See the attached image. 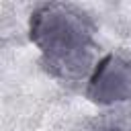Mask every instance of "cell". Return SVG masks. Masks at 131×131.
Masks as SVG:
<instances>
[{"label":"cell","instance_id":"6da1fadb","mask_svg":"<svg viewBox=\"0 0 131 131\" xmlns=\"http://www.w3.org/2000/svg\"><path fill=\"white\" fill-rule=\"evenodd\" d=\"M94 23L78 6L66 2L39 4L29 18V37L41 51L47 72L61 80H82L94 72Z\"/></svg>","mask_w":131,"mask_h":131},{"label":"cell","instance_id":"3957f363","mask_svg":"<svg viewBox=\"0 0 131 131\" xmlns=\"http://www.w3.org/2000/svg\"><path fill=\"white\" fill-rule=\"evenodd\" d=\"M90 131H125L119 123H115V121H100L96 127H92Z\"/></svg>","mask_w":131,"mask_h":131},{"label":"cell","instance_id":"7a4b0ae2","mask_svg":"<svg viewBox=\"0 0 131 131\" xmlns=\"http://www.w3.org/2000/svg\"><path fill=\"white\" fill-rule=\"evenodd\" d=\"M86 96L94 104L131 100V59L121 53H106L98 59L88 78Z\"/></svg>","mask_w":131,"mask_h":131}]
</instances>
